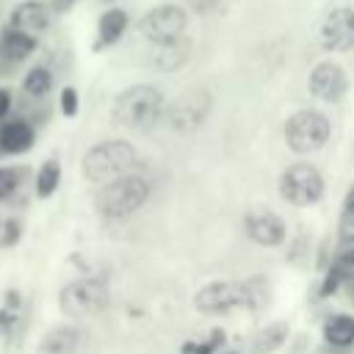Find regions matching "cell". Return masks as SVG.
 Returning a JSON list of instances; mask_svg holds the SVG:
<instances>
[{
	"label": "cell",
	"instance_id": "cell-1",
	"mask_svg": "<svg viewBox=\"0 0 354 354\" xmlns=\"http://www.w3.org/2000/svg\"><path fill=\"white\" fill-rule=\"evenodd\" d=\"M163 113V94L147 83L130 86L113 100V122L130 130H149Z\"/></svg>",
	"mask_w": 354,
	"mask_h": 354
},
{
	"label": "cell",
	"instance_id": "cell-2",
	"mask_svg": "<svg viewBox=\"0 0 354 354\" xmlns=\"http://www.w3.org/2000/svg\"><path fill=\"white\" fill-rule=\"evenodd\" d=\"M149 196V183L138 174H119L97 194V210L108 218H122L138 210Z\"/></svg>",
	"mask_w": 354,
	"mask_h": 354
},
{
	"label": "cell",
	"instance_id": "cell-3",
	"mask_svg": "<svg viewBox=\"0 0 354 354\" xmlns=\"http://www.w3.org/2000/svg\"><path fill=\"white\" fill-rule=\"evenodd\" d=\"M136 160V147L113 138V141H102L94 144L86 155H83V174L91 183H108L119 174H124Z\"/></svg>",
	"mask_w": 354,
	"mask_h": 354
},
{
	"label": "cell",
	"instance_id": "cell-4",
	"mask_svg": "<svg viewBox=\"0 0 354 354\" xmlns=\"http://www.w3.org/2000/svg\"><path fill=\"white\" fill-rule=\"evenodd\" d=\"M326 138H329V119L318 111H296L285 122V141L299 155L321 149Z\"/></svg>",
	"mask_w": 354,
	"mask_h": 354
},
{
	"label": "cell",
	"instance_id": "cell-5",
	"mask_svg": "<svg viewBox=\"0 0 354 354\" xmlns=\"http://www.w3.org/2000/svg\"><path fill=\"white\" fill-rule=\"evenodd\" d=\"M279 194L285 202L296 207L315 205L324 194V177L313 163H293L290 169H285L279 180Z\"/></svg>",
	"mask_w": 354,
	"mask_h": 354
},
{
	"label": "cell",
	"instance_id": "cell-6",
	"mask_svg": "<svg viewBox=\"0 0 354 354\" xmlns=\"http://www.w3.org/2000/svg\"><path fill=\"white\" fill-rule=\"evenodd\" d=\"M58 301H61V310L66 315L86 318V315L102 313L108 307V301H111V293L100 279H77V282H69L61 290Z\"/></svg>",
	"mask_w": 354,
	"mask_h": 354
},
{
	"label": "cell",
	"instance_id": "cell-7",
	"mask_svg": "<svg viewBox=\"0 0 354 354\" xmlns=\"http://www.w3.org/2000/svg\"><path fill=\"white\" fill-rule=\"evenodd\" d=\"M188 28V14L177 6V3H163V6H155L149 8L141 22H138V30L144 39H149L152 44H163V41H174L185 33Z\"/></svg>",
	"mask_w": 354,
	"mask_h": 354
},
{
	"label": "cell",
	"instance_id": "cell-8",
	"mask_svg": "<svg viewBox=\"0 0 354 354\" xmlns=\"http://www.w3.org/2000/svg\"><path fill=\"white\" fill-rule=\"evenodd\" d=\"M210 113V94L205 88L183 91L166 111V122L177 133H194Z\"/></svg>",
	"mask_w": 354,
	"mask_h": 354
},
{
	"label": "cell",
	"instance_id": "cell-9",
	"mask_svg": "<svg viewBox=\"0 0 354 354\" xmlns=\"http://www.w3.org/2000/svg\"><path fill=\"white\" fill-rule=\"evenodd\" d=\"M321 47L329 53H348L354 50V8L337 6L321 19L318 30Z\"/></svg>",
	"mask_w": 354,
	"mask_h": 354
},
{
	"label": "cell",
	"instance_id": "cell-10",
	"mask_svg": "<svg viewBox=\"0 0 354 354\" xmlns=\"http://www.w3.org/2000/svg\"><path fill=\"white\" fill-rule=\"evenodd\" d=\"M194 304L202 313H227L230 307L252 304V299H249V288L241 282H210L196 293Z\"/></svg>",
	"mask_w": 354,
	"mask_h": 354
},
{
	"label": "cell",
	"instance_id": "cell-11",
	"mask_svg": "<svg viewBox=\"0 0 354 354\" xmlns=\"http://www.w3.org/2000/svg\"><path fill=\"white\" fill-rule=\"evenodd\" d=\"M346 86H348L346 72L337 64H332V61L315 64L313 72H310V80H307L310 94L318 97V100H324V102H337L346 94Z\"/></svg>",
	"mask_w": 354,
	"mask_h": 354
},
{
	"label": "cell",
	"instance_id": "cell-12",
	"mask_svg": "<svg viewBox=\"0 0 354 354\" xmlns=\"http://www.w3.org/2000/svg\"><path fill=\"white\" fill-rule=\"evenodd\" d=\"M50 19H53V6L44 0H22L8 11V25L28 30L33 36L44 33L50 28Z\"/></svg>",
	"mask_w": 354,
	"mask_h": 354
},
{
	"label": "cell",
	"instance_id": "cell-13",
	"mask_svg": "<svg viewBox=\"0 0 354 354\" xmlns=\"http://www.w3.org/2000/svg\"><path fill=\"white\" fill-rule=\"evenodd\" d=\"M36 47H39V39L33 33L19 30L8 22L3 25V30H0V61L6 66H17V64L28 61L36 53Z\"/></svg>",
	"mask_w": 354,
	"mask_h": 354
},
{
	"label": "cell",
	"instance_id": "cell-14",
	"mask_svg": "<svg viewBox=\"0 0 354 354\" xmlns=\"http://www.w3.org/2000/svg\"><path fill=\"white\" fill-rule=\"evenodd\" d=\"M246 232L254 243L260 246H279L285 241V224L277 213L263 210V213H252L246 218Z\"/></svg>",
	"mask_w": 354,
	"mask_h": 354
},
{
	"label": "cell",
	"instance_id": "cell-15",
	"mask_svg": "<svg viewBox=\"0 0 354 354\" xmlns=\"http://www.w3.org/2000/svg\"><path fill=\"white\" fill-rule=\"evenodd\" d=\"M127 22H130V17H127V11H124V8H119V6H111L108 11H102V14H100V19H97V39H94V50H108V47H113V44L124 36Z\"/></svg>",
	"mask_w": 354,
	"mask_h": 354
},
{
	"label": "cell",
	"instance_id": "cell-16",
	"mask_svg": "<svg viewBox=\"0 0 354 354\" xmlns=\"http://www.w3.org/2000/svg\"><path fill=\"white\" fill-rule=\"evenodd\" d=\"M33 141H36V133L25 119H11L0 127V149L3 152H11V155L28 152L33 147Z\"/></svg>",
	"mask_w": 354,
	"mask_h": 354
},
{
	"label": "cell",
	"instance_id": "cell-17",
	"mask_svg": "<svg viewBox=\"0 0 354 354\" xmlns=\"http://www.w3.org/2000/svg\"><path fill=\"white\" fill-rule=\"evenodd\" d=\"M158 53H155V66L163 69V72H171V69H180L188 58V41L180 36L174 41H163V44H155Z\"/></svg>",
	"mask_w": 354,
	"mask_h": 354
},
{
	"label": "cell",
	"instance_id": "cell-18",
	"mask_svg": "<svg viewBox=\"0 0 354 354\" xmlns=\"http://www.w3.org/2000/svg\"><path fill=\"white\" fill-rule=\"evenodd\" d=\"M77 340H80V335H77V329H72V326H58V329H50L47 335H44V340H41V354H72L75 348H77Z\"/></svg>",
	"mask_w": 354,
	"mask_h": 354
},
{
	"label": "cell",
	"instance_id": "cell-19",
	"mask_svg": "<svg viewBox=\"0 0 354 354\" xmlns=\"http://www.w3.org/2000/svg\"><path fill=\"white\" fill-rule=\"evenodd\" d=\"M50 88H53V72H50L47 66H30V69L25 72V77H22V91H25L28 97L41 100V97L50 94Z\"/></svg>",
	"mask_w": 354,
	"mask_h": 354
},
{
	"label": "cell",
	"instance_id": "cell-20",
	"mask_svg": "<svg viewBox=\"0 0 354 354\" xmlns=\"http://www.w3.org/2000/svg\"><path fill=\"white\" fill-rule=\"evenodd\" d=\"M324 337L332 346H340V348L351 346L354 343V318L351 315H335V318H329L326 326H324Z\"/></svg>",
	"mask_w": 354,
	"mask_h": 354
},
{
	"label": "cell",
	"instance_id": "cell-21",
	"mask_svg": "<svg viewBox=\"0 0 354 354\" xmlns=\"http://www.w3.org/2000/svg\"><path fill=\"white\" fill-rule=\"evenodd\" d=\"M58 183H61V163L55 158L53 160H44L41 169H39V174H36V194L44 199V196H50L58 188Z\"/></svg>",
	"mask_w": 354,
	"mask_h": 354
},
{
	"label": "cell",
	"instance_id": "cell-22",
	"mask_svg": "<svg viewBox=\"0 0 354 354\" xmlns=\"http://www.w3.org/2000/svg\"><path fill=\"white\" fill-rule=\"evenodd\" d=\"M285 335H288V326L285 324H271V326H266L260 335H257V340H254V354H268V351H274L282 340H285Z\"/></svg>",
	"mask_w": 354,
	"mask_h": 354
},
{
	"label": "cell",
	"instance_id": "cell-23",
	"mask_svg": "<svg viewBox=\"0 0 354 354\" xmlns=\"http://www.w3.org/2000/svg\"><path fill=\"white\" fill-rule=\"evenodd\" d=\"M17 315H19V296L14 290L6 293V304L0 307V335H8L17 324Z\"/></svg>",
	"mask_w": 354,
	"mask_h": 354
},
{
	"label": "cell",
	"instance_id": "cell-24",
	"mask_svg": "<svg viewBox=\"0 0 354 354\" xmlns=\"http://www.w3.org/2000/svg\"><path fill=\"white\" fill-rule=\"evenodd\" d=\"M221 343H224V332L221 329H213L210 337L202 340V343H194V340L183 343V354H216L221 348Z\"/></svg>",
	"mask_w": 354,
	"mask_h": 354
},
{
	"label": "cell",
	"instance_id": "cell-25",
	"mask_svg": "<svg viewBox=\"0 0 354 354\" xmlns=\"http://www.w3.org/2000/svg\"><path fill=\"white\" fill-rule=\"evenodd\" d=\"M332 271L340 277V282L343 279H351L354 277V241H346V246L337 252V257H335V266H332Z\"/></svg>",
	"mask_w": 354,
	"mask_h": 354
},
{
	"label": "cell",
	"instance_id": "cell-26",
	"mask_svg": "<svg viewBox=\"0 0 354 354\" xmlns=\"http://www.w3.org/2000/svg\"><path fill=\"white\" fill-rule=\"evenodd\" d=\"M58 105H61V113H64V116H75V113H77V108H80L77 88L64 86V88H61V97H58Z\"/></svg>",
	"mask_w": 354,
	"mask_h": 354
},
{
	"label": "cell",
	"instance_id": "cell-27",
	"mask_svg": "<svg viewBox=\"0 0 354 354\" xmlns=\"http://www.w3.org/2000/svg\"><path fill=\"white\" fill-rule=\"evenodd\" d=\"M17 185H19V171H17V169H6V166H0V199L11 196V194L17 191Z\"/></svg>",
	"mask_w": 354,
	"mask_h": 354
},
{
	"label": "cell",
	"instance_id": "cell-28",
	"mask_svg": "<svg viewBox=\"0 0 354 354\" xmlns=\"http://www.w3.org/2000/svg\"><path fill=\"white\" fill-rule=\"evenodd\" d=\"M19 232H22L19 221H17V218H8V221H6V230H3V238H0V243H3V246H11V243H17Z\"/></svg>",
	"mask_w": 354,
	"mask_h": 354
},
{
	"label": "cell",
	"instance_id": "cell-29",
	"mask_svg": "<svg viewBox=\"0 0 354 354\" xmlns=\"http://www.w3.org/2000/svg\"><path fill=\"white\" fill-rule=\"evenodd\" d=\"M221 0H188V6L196 11V14H210Z\"/></svg>",
	"mask_w": 354,
	"mask_h": 354
},
{
	"label": "cell",
	"instance_id": "cell-30",
	"mask_svg": "<svg viewBox=\"0 0 354 354\" xmlns=\"http://www.w3.org/2000/svg\"><path fill=\"white\" fill-rule=\"evenodd\" d=\"M8 111H11V91L0 86V119H6Z\"/></svg>",
	"mask_w": 354,
	"mask_h": 354
},
{
	"label": "cell",
	"instance_id": "cell-31",
	"mask_svg": "<svg viewBox=\"0 0 354 354\" xmlns=\"http://www.w3.org/2000/svg\"><path fill=\"white\" fill-rule=\"evenodd\" d=\"M72 3H77V0H53L50 6H53V11H55V14H64V11H66Z\"/></svg>",
	"mask_w": 354,
	"mask_h": 354
},
{
	"label": "cell",
	"instance_id": "cell-32",
	"mask_svg": "<svg viewBox=\"0 0 354 354\" xmlns=\"http://www.w3.org/2000/svg\"><path fill=\"white\" fill-rule=\"evenodd\" d=\"M346 213L348 216H354V188L348 191V196H346Z\"/></svg>",
	"mask_w": 354,
	"mask_h": 354
},
{
	"label": "cell",
	"instance_id": "cell-33",
	"mask_svg": "<svg viewBox=\"0 0 354 354\" xmlns=\"http://www.w3.org/2000/svg\"><path fill=\"white\" fill-rule=\"evenodd\" d=\"M224 354H238V351H224Z\"/></svg>",
	"mask_w": 354,
	"mask_h": 354
},
{
	"label": "cell",
	"instance_id": "cell-34",
	"mask_svg": "<svg viewBox=\"0 0 354 354\" xmlns=\"http://www.w3.org/2000/svg\"><path fill=\"white\" fill-rule=\"evenodd\" d=\"M102 3H113V0H102Z\"/></svg>",
	"mask_w": 354,
	"mask_h": 354
}]
</instances>
